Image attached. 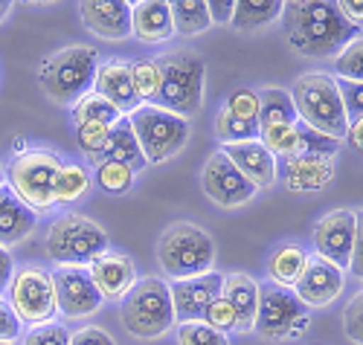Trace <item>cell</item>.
<instances>
[{
  "mask_svg": "<svg viewBox=\"0 0 363 345\" xmlns=\"http://www.w3.org/2000/svg\"><path fill=\"white\" fill-rule=\"evenodd\" d=\"M279 18L291 47L308 58L337 55L357 38V26L340 15L335 0H285Z\"/></svg>",
  "mask_w": 363,
  "mask_h": 345,
  "instance_id": "1",
  "label": "cell"
},
{
  "mask_svg": "<svg viewBox=\"0 0 363 345\" xmlns=\"http://www.w3.org/2000/svg\"><path fill=\"white\" fill-rule=\"evenodd\" d=\"M288 96H291L296 119L302 125H308V128H314L325 137L346 140L349 119L343 111L337 79H331L325 73H306L294 81Z\"/></svg>",
  "mask_w": 363,
  "mask_h": 345,
  "instance_id": "2",
  "label": "cell"
},
{
  "mask_svg": "<svg viewBox=\"0 0 363 345\" xmlns=\"http://www.w3.org/2000/svg\"><path fill=\"white\" fill-rule=\"evenodd\" d=\"M155 61L160 67V96L155 105L184 119L195 116L203 105V58L192 50H174Z\"/></svg>",
  "mask_w": 363,
  "mask_h": 345,
  "instance_id": "3",
  "label": "cell"
},
{
  "mask_svg": "<svg viewBox=\"0 0 363 345\" xmlns=\"http://www.w3.org/2000/svg\"><path fill=\"white\" fill-rule=\"evenodd\" d=\"M99 67V55L94 47H65L52 52L41 70H38V84L44 87V93L50 99L62 102V105H73L79 102L84 93L94 90V76Z\"/></svg>",
  "mask_w": 363,
  "mask_h": 345,
  "instance_id": "4",
  "label": "cell"
},
{
  "mask_svg": "<svg viewBox=\"0 0 363 345\" xmlns=\"http://www.w3.org/2000/svg\"><path fill=\"white\" fill-rule=\"evenodd\" d=\"M119 317L128 334L157 339L174 325L172 293L163 278H137V285L119 299Z\"/></svg>",
  "mask_w": 363,
  "mask_h": 345,
  "instance_id": "5",
  "label": "cell"
},
{
  "mask_svg": "<svg viewBox=\"0 0 363 345\" xmlns=\"http://www.w3.org/2000/svg\"><path fill=\"white\" fill-rule=\"evenodd\" d=\"M47 256L58 267H87L108 249L105 230L79 212L58 215L47 230Z\"/></svg>",
  "mask_w": 363,
  "mask_h": 345,
  "instance_id": "6",
  "label": "cell"
},
{
  "mask_svg": "<svg viewBox=\"0 0 363 345\" xmlns=\"http://www.w3.org/2000/svg\"><path fill=\"white\" fill-rule=\"evenodd\" d=\"M157 261L174 278H192L213 270L216 244L201 227L189 221H177L163 230L157 241Z\"/></svg>",
  "mask_w": 363,
  "mask_h": 345,
  "instance_id": "7",
  "label": "cell"
},
{
  "mask_svg": "<svg viewBox=\"0 0 363 345\" xmlns=\"http://www.w3.org/2000/svg\"><path fill=\"white\" fill-rule=\"evenodd\" d=\"M62 166L65 163L55 151H44V148L23 151L9 166L6 186L35 215H41L55 206V177L62 171Z\"/></svg>",
  "mask_w": 363,
  "mask_h": 345,
  "instance_id": "8",
  "label": "cell"
},
{
  "mask_svg": "<svg viewBox=\"0 0 363 345\" xmlns=\"http://www.w3.org/2000/svg\"><path fill=\"white\" fill-rule=\"evenodd\" d=\"M134 137L143 148L145 163H166L189 140V119L163 111L157 105H137L128 113Z\"/></svg>",
  "mask_w": 363,
  "mask_h": 345,
  "instance_id": "9",
  "label": "cell"
},
{
  "mask_svg": "<svg viewBox=\"0 0 363 345\" xmlns=\"http://www.w3.org/2000/svg\"><path fill=\"white\" fill-rule=\"evenodd\" d=\"M306 305L296 299L291 288L279 285H259V307H256V322L253 331L267 342H282L288 336H296L306 328Z\"/></svg>",
  "mask_w": 363,
  "mask_h": 345,
  "instance_id": "10",
  "label": "cell"
},
{
  "mask_svg": "<svg viewBox=\"0 0 363 345\" xmlns=\"http://www.w3.org/2000/svg\"><path fill=\"white\" fill-rule=\"evenodd\" d=\"M12 296L9 305L18 313L21 325L38 328L55 319V288H52V273H47L44 267H23L12 276L9 281Z\"/></svg>",
  "mask_w": 363,
  "mask_h": 345,
  "instance_id": "11",
  "label": "cell"
},
{
  "mask_svg": "<svg viewBox=\"0 0 363 345\" xmlns=\"http://www.w3.org/2000/svg\"><path fill=\"white\" fill-rule=\"evenodd\" d=\"M201 186H203V195L213 203L224 206V209L241 206V203H247L256 195V186L233 166V160L224 151H216L203 163Z\"/></svg>",
  "mask_w": 363,
  "mask_h": 345,
  "instance_id": "12",
  "label": "cell"
},
{
  "mask_svg": "<svg viewBox=\"0 0 363 345\" xmlns=\"http://www.w3.org/2000/svg\"><path fill=\"white\" fill-rule=\"evenodd\" d=\"M52 288H55V307L67 319H84L90 313H96L102 305V296L87 267H58L52 273Z\"/></svg>",
  "mask_w": 363,
  "mask_h": 345,
  "instance_id": "13",
  "label": "cell"
},
{
  "mask_svg": "<svg viewBox=\"0 0 363 345\" xmlns=\"http://www.w3.org/2000/svg\"><path fill=\"white\" fill-rule=\"evenodd\" d=\"M224 288V276L221 273H203V276H192V278H174L172 281V307H174V322H195L203 317L206 305L216 296H221Z\"/></svg>",
  "mask_w": 363,
  "mask_h": 345,
  "instance_id": "14",
  "label": "cell"
},
{
  "mask_svg": "<svg viewBox=\"0 0 363 345\" xmlns=\"http://www.w3.org/2000/svg\"><path fill=\"white\" fill-rule=\"evenodd\" d=\"M352 244H354V212L337 209L323 215L314 224V247L317 256L331 261L340 270H349L352 259Z\"/></svg>",
  "mask_w": 363,
  "mask_h": 345,
  "instance_id": "15",
  "label": "cell"
},
{
  "mask_svg": "<svg viewBox=\"0 0 363 345\" xmlns=\"http://www.w3.org/2000/svg\"><path fill=\"white\" fill-rule=\"evenodd\" d=\"M343 290V270L320 256H308L299 278L294 281V293L306 307H323L331 299H337Z\"/></svg>",
  "mask_w": 363,
  "mask_h": 345,
  "instance_id": "16",
  "label": "cell"
},
{
  "mask_svg": "<svg viewBox=\"0 0 363 345\" xmlns=\"http://www.w3.org/2000/svg\"><path fill=\"white\" fill-rule=\"evenodd\" d=\"M82 23L96 38L123 41L131 35V6L125 0H82Z\"/></svg>",
  "mask_w": 363,
  "mask_h": 345,
  "instance_id": "17",
  "label": "cell"
},
{
  "mask_svg": "<svg viewBox=\"0 0 363 345\" xmlns=\"http://www.w3.org/2000/svg\"><path fill=\"white\" fill-rule=\"evenodd\" d=\"M87 273H90V278H94L102 302L105 299H123L137 285L134 261L123 253H111V249H105L102 256H96L94 261H90Z\"/></svg>",
  "mask_w": 363,
  "mask_h": 345,
  "instance_id": "18",
  "label": "cell"
},
{
  "mask_svg": "<svg viewBox=\"0 0 363 345\" xmlns=\"http://www.w3.org/2000/svg\"><path fill=\"white\" fill-rule=\"evenodd\" d=\"M94 90L99 93V96H105L119 113L128 116L140 99L134 93V81H131V64L128 61H105V64L96 67V76H94Z\"/></svg>",
  "mask_w": 363,
  "mask_h": 345,
  "instance_id": "19",
  "label": "cell"
},
{
  "mask_svg": "<svg viewBox=\"0 0 363 345\" xmlns=\"http://www.w3.org/2000/svg\"><path fill=\"white\" fill-rule=\"evenodd\" d=\"M221 151L230 157L233 166L245 174L256 189H267V186L277 180V157L270 154L259 140L233 142V145H224Z\"/></svg>",
  "mask_w": 363,
  "mask_h": 345,
  "instance_id": "20",
  "label": "cell"
},
{
  "mask_svg": "<svg viewBox=\"0 0 363 345\" xmlns=\"http://www.w3.org/2000/svg\"><path fill=\"white\" fill-rule=\"evenodd\" d=\"M38 227V215L29 209L9 186H0V247H15L26 241Z\"/></svg>",
  "mask_w": 363,
  "mask_h": 345,
  "instance_id": "21",
  "label": "cell"
},
{
  "mask_svg": "<svg viewBox=\"0 0 363 345\" xmlns=\"http://www.w3.org/2000/svg\"><path fill=\"white\" fill-rule=\"evenodd\" d=\"M335 177V160L325 154H296L285 163V183L291 192L325 189Z\"/></svg>",
  "mask_w": 363,
  "mask_h": 345,
  "instance_id": "22",
  "label": "cell"
},
{
  "mask_svg": "<svg viewBox=\"0 0 363 345\" xmlns=\"http://www.w3.org/2000/svg\"><path fill=\"white\" fill-rule=\"evenodd\" d=\"M221 296L230 302L235 313V334L253 331L256 322V307H259V285L247 273H227Z\"/></svg>",
  "mask_w": 363,
  "mask_h": 345,
  "instance_id": "23",
  "label": "cell"
},
{
  "mask_svg": "<svg viewBox=\"0 0 363 345\" xmlns=\"http://www.w3.org/2000/svg\"><path fill=\"white\" fill-rule=\"evenodd\" d=\"M131 35L143 44H160L174 35L172 12L160 0H140L131 6Z\"/></svg>",
  "mask_w": 363,
  "mask_h": 345,
  "instance_id": "24",
  "label": "cell"
},
{
  "mask_svg": "<svg viewBox=\"0 0 363 345\" xmlns=\"http://www.w3.org/2000/svg\"><path fill=\"white\" fill-rule=\"evenodd\" d=\"M105 160H113V163H123L128 166L131 171H143L148 163H145V157H143V148L134 137V128H131V122L128 116H119L113 125H111V131H108V142L102 148L99 157H94V163H105Z\"/></svg>",
  "mask_w": 363,
  "mask_h": 345,
  "instance_id": "25",
  "label": "cell"
},
{
  "mask_svg": "<svg viewBox=\"0 0 363 345\" xmlns=\"http://www.w3.org/2000/svg\"><path fill=\"white\" fill-rule=\"evenodd\" d=\"M285 0H235L230 23L241 33H253L267 23H274L282 15Z\"/></svg>",
  "mask_w": 363,
  "mask_h": 345,
  "instance_id": "26",
  "label": "cell"
},
{
  "mask_svg": "<svg viewBox=\"0 0 363 345\" xmlns=\"http://www.w3.org/2000/svg\"><path fill=\"white\" fill-rule=\"evenodd\" d=\"M306 249L296 247V244H282L277 247L267 259V276L274 285L279 288H294V281L299 278L302 267H306Z\"/></svg>",
  "mask_w": 363,
  "mask_h": 345,
  "instance_id": "27",
  "label": "cell"
},
{
  "mask_svg": "<svg viewBox=\"0 0 363 345\" xmlns=\"http://www.w3.org/2000/svg\"><path fill=\"white\" fill-rule=\"evenodd\" d=\"M169 12H172L174 33H180V35H198V33H206V29L213 26L206 0H172Z\"/></svg>",
  "mask_w": 363,
  "mask_h": 345,
  "instance_id": "28",
  "label": "cell"
},
{
  "mask_svg": "<svg viewBox=\"0 0 363 345\" xmlns=\"http://www.w3.org/2000/svg\"><path fill=\"white\" fill-rule=\"evenodd\" d=\"M294 122L299 119L288 93L279 87H264L259 93V128H267V125H294Z\"/></svg>",
  "mask_w": 363,
  "mask_h": 345,
  "instance_id": "29",
  "label": "cell"
},
{
  "mask_svg": "<svg viewBox=\"0 0 363 345\" xmlns=\"http://www.w3.org/2000/svg\"><path fill=\"white\" fill-rule=\"evenodd\" d=\"M119 116H123V113H119L105 96H99L96 90L84 93L79 102H73V122L76 125H82V122H99V125H108V128H111Z\"/></svg>",
  "mask_w": 363,
  "mask_h": 345,
  "instance_id": "30",
  "label": "cell"
},
{
  "mask_svg": "<svg viewBox=\"0 0 363 345\" xmlns=\"http://www.w3.org/2000/svg\"><path fill=\"white\" fill-rule=\"evenodd\" d=\"M131 81L134 93L143 105H155L160 96V67L155 58H140L131 64Z\"/></svg>",
  "mask_w": 363,
  "mask_h": 345,
  "instance_id": "31",
  "label": "cell"
},
{
  "mask_svg": "<svg viewBox=\"0 0 363 345\" xmlns=\"http://www.w3.org/2000/svg\"><path fill=\"white\" fill-rule=\"evenodd\" d=\"M216 134H218V140L224 145L259 140V119H241V116H235V113H230L224 108L218 113V119H216Z\"/></svg>",
  "mask_w": 363,
  "mask_h": 345,
  "instance_id": "32",
  "label": "cell"
},
{
  "mask_svg": "<svg viewBox=\"0 0 363 345\" xmlns=\"http://www.w3.org/2000/svg\"><path fill=\"white\" fill-rule=\"evenodd\" d=\"M90 186V177L82 166H62L55 177V203H73L79 200Z\"/></svg>",
  "mask_w": 363,
  "mask_h": 345,
  "instance_id": "33",
  "label": "cell"
},
{
  "mask_svg": "<svg viewBox=\"0 0 363 345\" xmlns=\"http://www.w3.org/2000/svg\"><path fill=\"white\" fill-rule=\"evenodd\" d=\"M259 142L274 157H296V122L259 128Z\"/></svg>",
  "mask_w": 363,
  "mask_h": 345,
  "instance_id": "34",
  "label": "cell"
},
{
  "mask_svg": "<svg viewBox=\"0 0 363 345\" xmlns=\"http://www.w3.org/2000/svg\"><path fill=\"white\" fill-rule=\"evenodd\" d=\"M177 345H230V339H227V334L216 331L203 319H195V322L177 325Z\"/></svg>",
  "mask_w": 363,
  "mask_h": 345,
  "instance_id": "35",
  "label": "cell"
},
{
  "mask_svg": "<svg viewBox=\"0 0 363 345\" xmlns=\"http://www.w3.org/2000/svg\"><path fill=\"white\" fill-rule=\"evenodd\" d=\"M96 180L105 192L111 195H123L134 186V171L123 163H113V160H105L96 166Z\"/></svg>",
  "mask_w": 363,
  "mask_h": 345,
  "instance_id": "36",
  "label": "cell"
},
{
  "mask_svg": "<svg viewBox=\"0 0 363 345\" xmlns=\"http://www.w3.org/2000/svg\"><path fill=\"white\" fill-rule=\"evenodd\" d=\"M337 79L346 81H360L363 84V35H357L354 41H349L337 55Z\"/></svg>",
  "mask_w": 363,
  "mask_h": 345,
  "instance_id": "37",
  "label": "cell"
},
{
  "mask_svg": "<svg viewBox=\"0 0 363 345\" xmlns=\"http://www.w3.org/2000/svg\"><path fill=\"white\" fill-rule=\"evenodd\" d=\"M337 148H340V140L325 137V134L308 128V125L296 122V154H325V157H331Z\"/></svg>",
  "mask_w": 363,
  "mask_h": 345,
  "instance_id": "38",
  "label": "cell"
},
{
  "mask_svg": "<svg viewBox=\"0 0 363 345\" xmlns=\"http://www.w3.org/2000/svg\"><path fill=\"white\" fill-rule=\"evenodd\" d=\"M108 131H111L108 125H99V122H82V125H76L79 145H82V151L90 157V160L102 154V148L108 142Z\"/></svg>",
  "mask_w": 363,
  "mask_h": 345,
  "instance_id": "39",
  "label": "cell"
},
{
  "mask_svg": "<svg viewBox=\"0 0 363 345\" xmlns=\"http://www.w3.org/2000/svg\"><path fill=\"white\" fill-rule=\"evenodd\" d=\"M21 345H70V334L65 325L58 322H47L38 328H29L21 339Z\"/></svg>",
  "mask_w": 363,
  "mask_h": 345,
  "instance_id": "40",
  "label": "cell"
},
{
  "mask_svg": "<svg viewBox=\"0 0 363 345\" xmlns=\"http://www.w3.org/2000/svg\"><path fill=\"white\" fill-rule=\"evenodd\" d=\"M201 319H203L206 325H213L216 331H221V334L235 331V313H233V307H230V302H227L224 296H216L213 302H209Z\"/></svg>",
  "mask_w": 363,
  "mask_h": 345,
  "instance_id": "41",
  "label": "cell"
},
{
  "mask_svg": "<svg viewBox=\"0 0 363 345\" xmlns=\"http://www.w3.org/2000/svg\"><path fill=\"white\" fill-rule=\"evenodd\" d=\"M230 113L241 116V119H259V93L256 90H247V87H238L227 96V105H224Z\"/></svg>",
  "mask_w": 363,
  "mask_h": 345,
  "instance_id": "42",
  "label": "cell"
},
{
  "mask_svg": "<svg viewBox=\"0 0 363 345\" xmlns=\"http://www.w3.org/2000/svg\"><path fill=\"white\" fill-rule=\"evenodd\" d=\"M337 90H340V99H343L346 119H349V122L363 119V84H360V81L337 79Z\"/></svg>",
  "mask_w": 363,
  "mask_h": 345,
  "instance_id": "43",
  "label": "cell"
},
{
  "mask_svg": "<svg viewBox=\"0 0 363 345\" xmlns=\"http://www.w3.org/2000/svg\"><path fill=\"white\" fill-rule=\"evenodd\" d=\"M343 331H346V336L352 342L363 345V290L343 310Z\"/></svg>",
  "mask_w": 363,
  "mask_h": 345,
  "instance_id": "44",
  "label": "cell"
},
{
  "mask_svg": "<svg viewBox=\"0 0 363 345\" xmlns=\"http://www.w3.org/2000/svg\"><path fill=\"white\" fill-rule=\"evenodd\" d=\"M21 331H23V325L18 319V313L12 310L9 299L0 296V342H12L15 345V339L21 336Z\"/></svg>",
  "mask_w": 363,
  "mask_h": 345,
  "instance_id": "45",
  "label": "cell"
},
{
  "mask_svg": "<svg viewBox=\"0 0 363 345\" xmlns=\"http://www.w3.org/2000/svg\"><path fill=\"white\" fill-rule=\"evenodd\" d=\"M349 273H354L357 278H363V209L354 212V244H352Z\"/></svg>",
  "mask_w": 363,
  "mask_h": 345,
  "instance_id": "46",
  "label": "cell"
},
{
  "mask_svg": "<svg viewBox=\"0 0 363 345\" xmlns=\"http://www.w3.org/2000/svg\"><path fill=\"white\" fill-rule=\"evenodd\" d=\"M70 345H116V342L108 331L90 325V328H82V331L70 334Z\"/></svg>",
  "mask_w": 363,
  "mask_h": 345,
  "instance_id": "47",
  "label": "cell"
},
{
  "mask_svg": "<svg viewBox=\"0 0 363 345\" xmlns=\"http://www.w3.org/2000/svg\"><path fill=\"white\" fill-rule=\"evenodd\" d=\"M337 4V9H340V15L352 23V26H363V0H335Z\"/></svg>",
  "mask_w": 363,
  "mask_h": 345,
  "instance_id": "48",
  "label": "cell"
},
{
  "mask_svg": "<svg viewBox=\"0 0 363 345\" xmlns=\"http://www.w3.org/2000/svg\"><path fill=\"white\" fill-rule=\"evenodd\" d=\"M233 4H235V0H206V9H209V18H213V23H230Z\"/></svg>",
  "mask_w": 363,
  "mask_h": 345,
  "instance_id": "49",
  "label": "cell"
},
{
  "mask_svg": "<svg viewBox=\"0 0 363 345\" xmlns=\"http://www.w3.org/2000/svg\"><path fill=\"white\" fill-rule=\"evenodd\" d=\"M15 276V261H12V253L6 247H0V293L9 288V281Z\"/></svg>",
  "mask_w": 363,
  "mask_h": 345,
  "instance_id": "50",
  "label": "cell"
},
{
  "mask_svg": "<svg viewBox=\"0 0 363 345\" xmlns=\"http://www.w3.org/2000/svg\"><path fill=\"white\" fill-rule=\"evenodd\" d=\"M346 140H349V145L363 157V119H357V122H349V131H346Z\"/></svg>",
  "mask_w": 363,
  "mask_h": 345,
  "instance_id": "51",
  "label": "cell"
},
{
  "mask_svg": "<svg viewBox=\"0 0 363 345\" xmlns=\"http://www.w3.org/2000/svg\"><path fill=\"white\" fill-rule=\"evenodd\" d=\"M12 4H15V0H0V21H4V18L9 15V9H12Z\"/></svg>",
  "mask_w": 363,
  "mask_h": 345,
  "instance_id": "52",
  "label": "cell"
},
{
  "mask_svg": "<svg viewBox=\"0 0 363 345\" xmlns=\"http://www.w3.org/2000/svg\"><path fill=\"white\" fill-rule=\"evenodd\" d=\"M21 4H52V0H21Z\"/></svg>",
  "mask_w": 363,
  "mask_h": 345,
  "instance_id": "53",
  "label": "cell"
},
{
  "mask_svg": "<svg viewBox=\"0 0 363 345\" xmlns=\"http://www.w3.org/2000/svg\"><path fill=\"white\" fill-rule=\"evenodd\" d=\"M125 4H128V6H137V4H140V0H125Z\"/></svg>",
  "mask_w": 363,
  "mask_h": 345,
  "instance_id": "54",
  "label": "cell"
},
{
  "mask_svg": "<svg viewBox=\"0 0 363 345\" xmlns=\"http://www.w3.org/2000/svg\"><path fill=\"white\" fill-rule=\"evenodd\" d=\"M4 183H6V180H4V169H0V186H4Z\"/></svg>",
  "mask_w": 363,
  "mask_h": 345,
  "instance_id": "55",
  "label": "cell"
},
{
  "mask_svg": "<svg viewBox=\"0 0 363 345\" xmlns=\"http://www.w3.org/2000/svg\"><path fill=\"white\" fill-rule=\"evenodd\" d=\"M160 4H166V6H169V4H172V0H160Z\"/></svg>",
  "mask_w": 363,
  "mask_h": 345,
  "instance_id": "56",
  "label": "cell"
},
{
  "mask_svg": "<svg viewBox=\"0 0 363 345\" xmlns=\"http://www.w3.org/2000/svg\"><path fill=\"white\" fill-rule=\"evenodd\" d=\"M0 345H12V342H0Z\"/></svg>",
  "mask_w": 363,
  "mask_h": 345,
  "instance_id": "57",
  "label": "cell"
}]
</instances>
